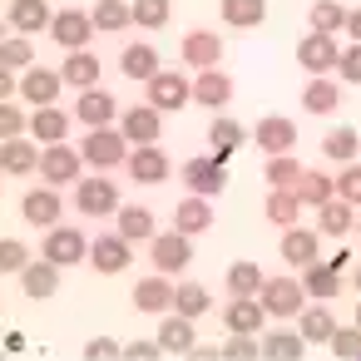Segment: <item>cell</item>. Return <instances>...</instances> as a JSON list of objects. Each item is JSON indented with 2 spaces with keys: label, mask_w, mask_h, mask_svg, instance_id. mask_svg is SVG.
<instances>
[{
  "label": "cell",
  "mask_w": 361,
  "mask_h": 361,
  "mask_svg": "<svg viewBox=\"0 0 361 361\" xmlns=\"http://www.w3.org/2000/svg\"><path fill=\"white\" fill-rule=\"evenodd\" d=\"M129 139H124V129H90L85 134V144H80V154H85V164L94 169V173H109V169H119V164H129Z\"/></svg>",
  "instance_id": "obj_1"
},
{
  "label": "cell",
  "mask_w": 361,
  "mask_h": 361,
  "mask_svg": "<svg viewBox=\"0 0 361 361\" xmlns=\"http://www.w3.org/2000/svg\"><path fill=\"white\" fill-rule=\"evenodd\" d=\"M178 173H183V188H188V193H203V198H218V193L228 188V159L213 154V149L198 154V159H188Z\"/></svg>",
  "instance_id": "obj_2"
},
{
  "label": "cell",
  "mask_w": 361,
  "mask_h": 361,
  "mask_svg": "<svg viewBox=\"0 0 361 361\" xmlns=\"http://www.w3.org/2000/svg\"><path fill=\"white\" fill-rule=\"evenodd\" d=\"M75 208L90 213V218H109V213H119L124 203H119V188H114L109 173H85V178L75 183Z\"/></svg>",
  "instance_id": "obj_3"
},
{
  "label": "cell",
  "mask_w": 361,
  "mask_h": 361,
  "mask_svg": "<svg viewBox=\"0 0 361 361\" xmlns=\"http://www.w3.org/2000/svg\"><path fill=\"white\" fill-rule=\"evenodd\" d=\"M40 178L45 183H55V188H75L80 178H85V154L80 149H70V139L65 144H45V154H40Z\"/></svg>",
  "instance_id": "obj_4"
},
{
  "label": "cell",
  "mask_w": 361,
  "mask_h": 361,
  "mask_svg": "<svg viewBox=\"0 0 361 361\" xmlns=\"http://www.w3.org/2000/svg\"><path fill=\"white\" fill-rule=\"evenodd\" d=\"M40 257H50V262H60V267H75V262H85V257H90V238H85L80 228L55 223V228H45Z\"/></svg>",
  "instance_id": "obj_5"
},
{
  "label": "cell",
  "mask_w": 361,
  "mask_h": 361,
  "mask_svg": "<svg viewBox=\"0 0 361 361\" xmlns=\"http://www.w3.org/2000/svg\"><path fill=\"white\" fill-rule=\"evenodd\" d=\"M257 297H262L267 317H302V307H307V287H302V277H267Z\"/></svg>",
  "instance_id": "obj_6"
},
{
  "label": "cell",
  "mask_w": 361,
  "mask_h": 361,
  "mask_svg": "<svg viewBox=\"0 0 361 361\" xmlns=\"http://www.w3.org/2000/svg\"><path fill=\"white\" fill-rule=\"evenodd\" d=\"M297 65H302L307 75H331V70L341 65V45H336V35L307 30L302 45H297Z\"/></svg>",
  "instance_id": "obj_7"
},
{
  "label": "cell",
  "mask_w": 361,
  "mask_h": 361,
  "mask_svg": "<svg viewBox=\"0 0 361 361\" xmlns=\"http://www.w3.org/2000/svg\"><path fill=\"white\" fill-rule=\"evenodd\" d=\"M144 90H149V104H154V109H164V114H173V109H183V104L193 99V80H188V75H178V70H159Z\"/></svg>",
  "instance_id": "obj_8"
},
{
  "label": "cell",
  "mask_w": 361,
  "mask_h": 361,
  "mask_svg": "<svg viewBox=\"0 0 361 361\" xmlns=\"http://www.w3.org/2000/svg\"><path fill=\"white\" fill-rule=\"evenodd\" d=\"M149 257H154V272H183L188 262H193V243H188V233H154V243H149Z\"/></svg>",
  "instance_id": "obj_9"
},
{
  "label": "cell",
  "mask_w": 361,
  "mask_h": 361,
  "mask_svg": "<svg viewBox=\"0 0 361 361\" xmlns=\"http://www.w3.org/2000/svg\"><path fill=\"white\" fill-rule=\"evenodd\" d=\"M119 119V99L109 94V90H80V99H75V124H85V129H109Z\"/></svg>",
  "instance_id": "obj_10"
},
{
  "label": "cell",
  "mask_w": 361,
  "mask_h": 361,
  "mask_svg": "<svg viewBox=\"0 0 361 361\" xmlns=\"http://www.w3.org/2000/svg\"><path fill=\"white\" fill-rule=\"evenodd\" d=\"M129 257H134V243L114 228V233H99V238H90V267L94 272H124L129 267Z\"/></svg>",
  "instance_id": "obj_11"
},
{
  "label": "cell",
  "mask_w": 361,
  "mask_h": 361,
  "mask_svg": "<svg viewBox=\"0 0 361 361\" xmlns=\"http://www.w3.org/2000/svg\"><path fill=\"white\" fill-rule=\"evenodd\" d=\"M124 169H129L134 183H164V178L173 173V164H169V154H164L159 144H134Z\"/></svg>",
  "instance_id": "obj_12"
},
{
  "label": "cell",
  "mask_w": 361,
  "mask_h": 361,
  "mask_svg": "<svg viewBox=\"0 0 361 361\" xmlns=\"http://www.w3.org/2000/svg\"><path fill=\"white\" fill-rule=\"evenodd\" d=\"M119 129H124L129 144H159V134H164V109H154V104H134V109L119 114Z\"/></svg>",
  "instance_id": "obj_13"
},
{
  "label": "cell",
  "mask_w": 361,
  "mask_h": 361,
  "mask_svg": "<svg viewBox=\"0 0 361 361\" xmlns=\"http://www.w3.org/2000/svg\"><path fill=\"white\" fill-rule=\"evenodd\" d=\"M252 144L262 149V159H272V154H292V144H297V124L282 119V114L257 119V124H252Z\"/></svg>",
  "instance_id": "obj_14"
},
{
  "label": "cell",
  "mask_w": 361,
  "mask_h": 361,
  "mask_svg": "<svg viewBox=\"0 0 361 361\" xmlns=\"http://www.w3.org/2000/svg\"><path fill=\"white\" fill-rule=\"evenodd\" d=\"M178 55H183L188 70H218V60H223V40H218L213 30H188L183 45H178Z\"/></svg>",
  "instance_id": "obj_15"
},
{
  "label": "cell",
  "mask_w": 361,
  "mask_h": 361,
  "mask_svg": "<svg viewBox=\"0 0 361 361\" xmlns=\"http://www.w3.org/2000/svg\"><path fill=\"white\" fill-rule=\"evenodd\" d=\"M60 90H65V75H60V70H45V65H30V70H25V80H20V94L30 99V109L55 104V99H60Z\"/></svg>",
  "instance_id": "obj_16"
},
{
  "label": "cell",
  "mask_w": 361,
  "mask_h": 361,
  "mask_svg": "<svg viewBox=\"0 0 361 361\" xmlns=\"http://www.w3.org/2000/svg\"><path fill=\"white\" fill-rule=\"evenodd\" d=\"M322 257V228H282V262H292V267H307V262H317Z\"/></svg>",
  "instance_id": "obj_17"
},
{
  "label": "cell",
  "mask_w": 361,
  "mask_h": 361,
  "mask_svg": "<svg viewBox=\"0 0 361 361\" xmlns=\"http://www.w3.org/2000/svg\"><path fill=\"white\" fill-rule=\"evenodd\" d=\"M20 213L30 218V228H55L60 213H65V203H60L55 183H45V188H30V193L20 198Z\"/></svg>",
  "instance_id": "obj_18"
},
{
  "label": "cell",
  "mask_w": 361,
  "mask_h": 361,
  "mask_svg": "<svg viewBox=\"0 0 361 361\" xmlns=\"http://www.w3.org/2000/svg\"><path fill=\"white\" fill-rule=\"evenodd\" d=\"M90 35H94V20H90V16H80V11H60V16H55V25H50V40H55V45H65V55H70V50H85V45H90Z\"/></svg>",
  "instance_id": "obj_19"
},
{
  "label": "cell",
  "mask_w": 361,
  "mask_h": 361,
  "mask_svg": "<svg viewBox=\"0 0 361 361\" xmlns=\"http://www.w3.org/2000/svg\"><path fill=\"white\" fill-rule=\"evenodd\" d=\"M228 99H233V75H228V70H198V75H193V104L223 109Z\"/></svg>",
  "instance_id": "obj_20"
},
{
  "label": "cell",
  "mask_w": 361,
  "mask_h": 361,
  "mask_svg": "<svg viewBox=\"0 0 361 361\" xmlns=\"http://www.w3.org/2000/svg\"><path fill=\"white\" fill-rule=\"evenodd\" d=\"M173 287L178 282H169V272H154V277L134 282V307L139 312H173Z\"/></svg>",
  "instance_id": "obj_21"
},
{
  "label": "cell",
  "mask_w": 361,
  "mask_h": 361,
  "mask_svg": "<svg viewBox=\"0 0 361 361\" xmlns=\"http://www.w3.org/2000/svg\"><path fill=\"white\" fill-rule=\"evenodd\" d=\"M6 16H11V30H16V35H40V30L55 25V16H50L45 0H11Z\"/></svg>",
  "instance_id": "obj_22"
},
{
  "label": "cell",
  "mask_w": 361,
  "mask_h": 361,
  "mask_svg": "<svg viewBox=\"0 0 361 361\" xmlns=\"http://www.w3.org/2000/svg\"><path fill=\"white\" fill-rule=\"evenodd\" d=\"M336 104H341V85L331 75H312L302 85V109L307 114H336Z\"/></svg>",
  "instance_id": "obj_23"
},
{
  "label": "cell",
  "mask_w": 361,
  "mask_h": 361,
  "mask_svg": "<svg viewBox=\"0 0 361 361\" xmlns=\"http://www.w3.org/2000/svg\"><path fill=\"white\" fill-rule=\"evenodd\" d=\"M262 322H267V307H262V297H233L228 302V312H223V326L228 331H262Z\"/></svg>",
  "instance_id": "obj_24"
},
{
  "label": "cell",
  "mask_w": 361,
  "mask_h": 361,
  "mask_svg": "<svg viewBox=\"0 0 361 361\" xmlns=\"http://www.w3.org/2000/svg\"><path fill=\"white\" fill-rule=\"evenodd\" d=\"M159 341H164V351H178V356H188V351L198 346L193 317H183V312H164V322H159Z\"/></svg>",
  "instance_id": "obj_25"
},
{
  "label": "cell",
  "mask_w": 361,
  "mask_h": 361,
  "mask_svg": "<svg viewBox=\"0 0 361 361\" xmlns=\"http://www.w3.org/2000/svg\"><path fill=\"white\" fill-rule=\"evenodd\" d=\"M119 70L129 75V80H139V85H149L164 65H159V50L149 45V40H139V45H124V55H119Z\"/></svg>",
  "instance_id": "obj_26"
},
{
  "label": "cell",
  "mask_w": 361,
  "mask_h": 361,
  "mask_svg": "<svg viewBox=\"0 0 361 361\" xmlns=\"http://www.w3.org/2000/svg\"><path fill=\"white\" fill-rule=\"evenodd\" d=\"M173 228L188 233V238H193V233H208V228H213V203H208L203 193H188V198L173 208Z\"/></svg>",
  "instance_id": "obj_27"
},
{
  "label": "cell",
  "mask_w": 361,
  "mask_h": 361,
  "mask_svg": "<svg viewBox=\"0 0 361 361\" xmlns=\"http://www.w3.org/2000/svg\"><path fill=\"white\" fill-rule=\"evenodd\" d=\"M20 287H25V297H35V302L55 297V292H60V262H50V257L30 262V267L20 272Z\"/></svg>",
  "instance_id": "obj_28"
},
{
  "label": "cell",
  "mask_w": 361,
  "mask_h": 361,
  "mask_svg": "<svg viewBox=\"0 0 361 361\" xmlns=\"http://www.w3.org/2000/svg\"><path fill=\"white\" fill-rule=\"evenodd\" d=\"M40 139H6V149H0V169L6 173H30V169H40Z\"/></svg>",
  "instance_id": "obj_29"
},
{
  "label": "cell",
  "mask_w": 361,
  "mask_h": 361,
  "mask_svg": "<svg viewBox=\"0 0 361 361\" xmlns=\"http://www.w3.org/2000/svg\"><path fill=\"white\" fill-rule=\"evenodd\" d=\"M30 139H40V144H65V139H70V114L55 109V104L35 109V114H30Z\"/></svg>",
  "instance_id": "obj_30"
},
{
  "label": "cell",
  "mask_w": 361,
  "mask_h": 361,
  "mask_svg": "<svg viewBox=\"0 0 361 361\" xmlns=\"http://www.w3.org/2000/svg\"><path fill=\"white\" fill-rule=\"evenodd\" d=\"M317 228H322V238H346L356 228V203H346V198L322 203L317 208Z\"/></svg>",
  "instance_id": "obj_31"
},
{
  "label": "cell",
  "mask_w": 361,
  "mask_h": 361,
  "mask_svg": "<svg viewBox=\"0 0 361 361\" xmlns=\"http://www.w3.org/2000/svg\"><path fill=\"white\" fill-rule=\"evenodd\" d=\"M60 75H65L70 90H94V85H99V60H94L90 50H70L65 65H60Z\"/></svg>",
  "instance_id": "obj_32"
},
{
  "label": "cell",
  "mask_w": 361,
  "mask_h": 361,
  "mask_svg": "<svg viewBox=\"0 0 361 361\" xmlns=\"http://www.w3.org/2000/svg\"><path fill=\"white\" fill-rule=\"evenodd\" d=\"M302 287H307L312 297H322V302H326V297H336V292H341V267L317 257V262H307V267H302Z\"/></svg>",
  "instance_id": "obj_33"
},
{
  "label": "cell",
  "mask_w": 361,
  "mask_h": 361,
  "mask_svg": "<svg viewBox=\"0 0 361 361\" xmlns=\"http://www.w3.org/2000/svg\"><path fill=\"white\" fill-rule=\"evenodd\" d=\"M114 218H119V233H124L129 243H154V233H159V228H154V213L139 208V203H124Z\"/></svg>",
  "instance_id": "obj_34"
},
{
  "label": "cell",
  "mask_w": 361,
  "mask_h": 361,
  "mask_svg": "<svg viewBox=\"0 0 361 361\" xmlns=\"http://www.w3.org/2000/svg\"><path fill=\"white\" fill-rule=\"evenodd\" d=\"M297 331L307 336V346H326V341H331V331H336V317H331L326 307H302Z\"/></svg>",
  "instance_id": "obj_35"
},
{
  "label": "cell",
  "mask_w": 361,
  "mask_h": 361,
  "mask_svg": "<svg viewBox=\"0 0 361 361\" xmlns=\"http://www.w3.org/2000/svg\"><path fill=\"white\" fill-rule=\"evenodd\" d=\"M297 198L312 203V208H322V203L336 198V178H326L322 169H302V178H297Z\"/></svg>",
  "instance_id": "obj_36"
},
{
  "label": "cell",
  "mask_w": 361,
  "mask_h": 361,
  "mask_svg": "<svg viewBox=\"0 0 361 361\" xmlns=\"http://www.w3.org/2000/svg\"><path fill=\"white\" fill-rule=\"evenodd\" d=\"M297 218H302V198H297V188H267V223L292 228Z\"/></svg>",
  "instance_id": "obj_37"
},
{
  "label": "cell",
  "mask_w": 361,
  "mask_h": 361,
  "mask_svg": "<svg viewBox=\"0 0 361 361\" xmlns=\"http://www.w3.org/2000/svg\"><path fill=\"white\" fill-rule=\"evenodd\" d=\"M90 20H94V30L114 35V30H129L134 25V6H124V0H99V6L90 11Z\"/></svg>",
  "instance_id": "obj_38"
},
{
  "label": "cell",
  "mask_w": 361,
  "mask_h": 361,
  "mask_svg": "<svg viewBox=\"0 0 361 361\" xmlns=\"http://www.w3.org/2000/svg\"><path fill=\"white\" fill-rule=\"evenodd\" d=\"M223 20L233 30H252L267 20V0H223Z\"/></svg>",
  "instance_id": "obj_39"
},
{
  "label": "cell",
  "mask_w": 361,
  "mask_h": 361,
  "mask_svg": "<svg viewBox=\"0 0 361 361\" xmlns=\"http://www.w3.org/2000/svg\"><path fill=\"white\" fill-rule=\"evenodd\" d=\"M262 356H272V361H302L307 356V336L302 331H267Z\"/></svg>",
  "instance_id": "obj_40"
},
{
  "label": "cell",
  "mask_w": 361,
  "mask_h": 361,
  "mask_svg": "<svg viewBox=\"0 0 361 361\" xmlns=\"http://www.w3.org/2000/svg\"><path fill=\"white\" fill-rule=\"evenodd\" d=\"M208 144H213V154L233 159V149H243V144H247V129H243V124H233V119H213V124H208Z\"/></svg>",
  "instance_id": "obj_41"
},
{
  "label": "cell",
  "mask_w": 361,
  "mask_h": 361,
  "mask_svg": "<svg viewBox=\"0 0 361 361\" xmlns=\"http://www.w3.org/2000/svg\"><path fill=\"white\" fill-rule=\"evenodd\" d=\"M262 282H267V272H262L257 262H233V267H228V292H233V297H257Z\"/></svg>",
  "instance_id": "obj_42"
},
{
  "label": "cell",
  "mask_w": 361,
  "mask_h": 361,
  "mask_svg": "<svg viewBox=\"0 0 361 361\" xmlns=\"http://www.w3.org/2000/svg\"><path fill=\"white\" fill-rule=\"evenodd\" d=\"M322 154H326L331 164H351V159L361 154V139H356V129H331V134L322 139Z\"/></svg>",
  "instance_id": "obj_43"
},
{
  "label": "cell",
  "mask_w": 361,
  "mask_h": 361,
  "mask_svg": "<svg viewBox=\"0 0 361 361\" xmlns=\"http://www.w3.org/2000/svg\"><path fill=\"white\" fill-rule=\"evenodd\" d=\"M262 173H267V188H297L302 164H297L292 154H272V159L262 164Z\"/></svg>",
  "instance_id": "obj_44"
},
{
  "label": "cell",
  "mask_w": 361,
  "mask_h": 361,
  "mask_svg": "<svg viewBox=\"0 0 361 361\" xmlns=\"http://www.w3.org/2000/svg\"><path fill=\"white\" fill-rule=\"evenodd\" d=\"M173 312H183V317L198 322V317L208 312V287H203V282H178V287H173Z\"/></svg>",
  "instance_id": "obj_45"
},
{
  "label": "cell",
  "mask_w": 361,
  "mask_h": 361,
  "mask_svg": "<svg viewBox=\"0 0 361 361\" xmlns=\"http://www.w3.org/2000/svg\"><path fill=\"white\" fill-rule=\"evenodd\" d=\"M346 6H336V0H317L312 6V30H322V35H336V30H346Z\"/></svg>",
  "instance_id": "obj_46"
},
{
  "label": "cell",
  "mask_w": 361,
  "mask_h": 361,
  "mask_svg": "<svg viewBox=\"0 0 361 361\" xmlns=\"http://www.w3.org/2000/svg\"><path fill=\"white\" fill-rule=\"evenodd\" d=\"M169 16H173L169 0H134V25H139V30H164Z\"/></svg>",
  "instance_id": "obj_47"
},
{
  "label": "cell",
  "mask_w": 361,
  "mask_h": 361,
  "mask_svg": "<svg viewBox=\"0 0 361 361\" xmlns=\"http://www.w3.org/2000/svg\"><path fill=\"white\" fill-rule=\"evenodd\" d=\"M35 45H30V35H11L6 45H0V70H30L35 60Z\"/></svg>",
  "instance_id": "obj_48"
},
{
  "label": "cell",
  "mask_w": 361,
  "mask_h": 361,
  "mask_svg": "<svg viewBox=\"0 0 361 361\" xmlns=\"http://www.w3.org/2000/svg\"><path fill=\"white\" fill-rule=\"evenodd\" d=\"M223 356H228V361H257V356H262V341H252V331H228Z\"/></svg>",
  "instance_id": "obj_49"
},
{
  "label": "cell",
  "mask_w": 361,
  "mask_h": 361,
  "mask_svg": "<svg viewBox=\"0 0 361 361\" xmlns=\"http://www.w3.org/2000/svg\"><path fill=\"white\" fill-rule=\"evenodd\" d=\"M326 346H331L341 361H361V326H336Z\"/></svg>",
  "instance_id": "obj_50"
},
{
  "label": "cell",
  "mask_w": 361,
  "mask_h": 361,
  "mask_svg": "<svg viewBox=\"0 0 361 361\" xmlns=\"http://www.w3.org/2000/svg\"><path fill=\"white\" fill-rule=\"evenodd\" d=\"M0 267H6V272H25L30 267V247L20 238H0Z\"/></svg>",
  "instance_id": "obj_51"
},
{
  "label": "cell",
  "mask_w": 361,
  "mask_h": 361,
  "mask_svg": "<svg viewBox=\"0 0 361 361\" xmlns=\"http://www.w3.org/2000/svg\"><path fill=\"white\" fill-rule=\"evenodd\" d=\"M30 129V114L16 104V99H6V109H0V134H6V139H20Z\"/></svg>",
  "instance_id": "obj_52"
},
{
  "label": "cell",
  "mask_w": 361,
  "mask_h": 361,
  "mask_svg": "<svg viewBox=\"0 0 361 361\" xmlns=\"http://www.w3.org/2000/svg\"><path fill=\"white\" fill-rule=\"evenodd\" d=\"M336 198L361 203V164H346V169L336 173Z\"/></svg>",
  "instance_id": "obj_53"
},
{
  "label": "cell",
  "mask_w": 361,
  "mask_h": 361,
  "mask_svg": "<svg viewBox=\"0 0 361 361\" xmlns=\"http://www.w3.org/2000/svg\"><path fill=\"white\" fill-rule=\"evenodd\" d=\"M336 70H341V85H361V45L356 40L341 50V65Z\"/></svg>",
  "instance_id": "obj_54"
},
{
  "label": "cell",
  "mask_w": 361,
  "mask_h": 361,
  "mask_svg": "<svg viewBox=\"0 0 361 361\" xmlns=\"http://www.w3.org/2000/svg\"><path fill=\"white\" fill-rule=\"evenodd\" d=\"M85 356L90 361H114V356H124V346L114 336H94V341H85Z\"/></svg>",
  "instance_id": "obj_55"
},
{
  "label": "cell",
  "mask_w": 361,
  "mask_h": 361,
  "mask_svg": "<svg viewBox=\"0 0 361 361\" xmlns=\"http://www.w3.org/2000/svg\"><path fill=\"white\" fill-rule=\"evenodd\" d=\"M159 351H164V341H129L124 346V356H134V361H154Z\"/></svg>",
  "instance_id": "obj_56"
},
{
  "label": "cell",
  "mask_w": 361,
  "mask_h": 361,
  "mask_svg": "<svg viewBox=\"0 0 361 361\" xmlns=\"http://www.w3.org/2000/svg\"><path fill=\"white\" fill-rule=\"evenodd\" d=\"M16 90H20L16 70H0V94H6V99H16Z\"/></svg>",
  "instance_id": "obj_57"
},
{
  "label": "cell",
  "mask_w": 361,
  "mask_h": 361,
  "mask_svg": "<svg viewBox=\"0 0 361 361\" xmlns=\"http://www.w3.org/2000/svg\"><path fill=\"white\" fill-rule=\"evenodd\" d=\"M346 40H356V45H361V11H351V16H346Z\"/></svg>",
  "instance_id": "obj_58"
},
{
  "label": "cell",
  "mask_w": 361,
  "mask_h": 361,
  "mask_svg": "<svg viewBox=\"0 0 361 361\" xmlns=\"http://www.w3.org/2000/svg\"><path fill=\"white\" fill-rule=\"evenodd\" d=\"M356 326H361V302H356Z\"/></svg>",
  "instance_id": "obj_59"
},
{
  "label": "cell",
  "mask_w": 361,
  "mask_h": 361,
  "mask_svg": "<svg viewBox=\"0 0 361 361\" xmlns=\"http://www.w3.org/2000/svg\"><path fill=\"white\" fill-rule=\"evenodd\" d=\"M356 292H361V267H356Z\"/></svg>",
  "instance_id": "obj_60"
},
{
  "label": "cell",
  "mask_w": 361,
  "mask_h": 361,
  "mask_svg": "<svg viewBox=\"0 0 361 361\" xmlns=\"http://www.w3.org/2000/svg\"><path fill=\"white\" fill-rule=\"evenodd\" d=\"M356 233H361V218H356Z\"/></svg>",
  "instance_id": "obj_61"
}]
</instances>
